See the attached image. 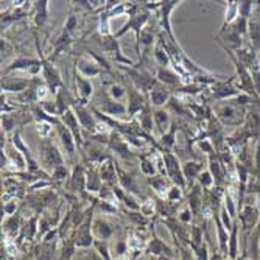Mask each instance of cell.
I'll use <instances>...</instances> for the list:
<instances>
[{"mask_svg":"<svg viewBox=\"0 0 260 260\" xmlns=\"http://www.w3.org/2000/svg\"><path fill=\"white\" fill-rule=\"evenodd\" d=\"M176 131H178V123L173 122L169 133L164 134L160 137V147L165 150V151H172L175 147H176Z\"/></svg>","mask_w":260,"mask_h":260,"instance_id":"39","label":"cell"},{"mask_svg":"<svg viewBox=\"0 0 260 260\" xmlns=\"http://www.w3.org/2000/svg\"><path fill=\"white\" fill-rule=\"evenodd\" d=\"M39 157H41V164L44 167H50L52 170L55 167H59V165H64V157H62L61 151L49 137L41 139Z\"/></svg>","mask_w":260,"mask_h":260,"instance_id":"2","label":"cell"},{"mask_svg":"<svg viewBox=\"0 0 260 260\" xmlns=\"http://www.w3.org/2000/svg\"><path fill=\"white\" fill-rule=\"evenodd\" d=\"M239 229H240V221L235 220L234 226L229 232V243H228V252H229V258L235 260L237 258V252H239Z\"/></svg>","mask_w":260,"mask_h":260,"instance_id":"34","label":"cell"},{"mask_svg":"<svg viewBox=\"0 0 260 260\" xmlns=\"http://www.w3.org/2000/svg\"><path fill=\"white\" fill-rule=\"evenodd\" d=\"M215 112H217L218 120L223 125H231V126H239L240 128V125L245 123L246 112H245L243 108H240L239 105H235V103H224V105L215 108Z\"/></svg>","mask_w":260,"mask_h":260,"instance_id":"4","label":"cell"},{"mask_svg":"<svg viewBox=\"0 0 260 260\" xmlns=\"http://www.w3.org/2000/svg\"><path fill=\"white\" fill-rule=\"evenodd\" d=\"M108 93L111 95V99H114L115 102H120V103H122V100L126 97V87H125V84L114 83V84L109 86Z\"/></svg>","mask_w":260,"mask_h":260,"instance_id":"43","label":"cell"},{"mask_svg":"<svg viewBox=\"0 0 260 260\" xmlns=\"http://www.w3.org/2000/svg\"><path fill=\"white\" fill-rule=\"evenodd\" d=\"M77 28H78V17H77V14H70L67 17V20L64 22V28L62 30L67 31L69 35H74Z\"/></svg>","mask_w":260,"mask_h":260,"instance_id":"47","label":"cell"},{"mask_svg":"<svg viewBox=\"0 0 260 260\" xmlns=\"http://www.w3.org/2000/svg\"><path fill=\"white\" fill-rule=\"evenodd\" d=\"M92 246H93V249H95L105 260H112L108 242H105V240H93V245Z\"/></svg>","mask_w":260,"mask_h":260,"instance_id":"44","label":"cell"},{"mask_svg":"<svg viewBox=\"0 0 260 260\" xmlns=\"http://www.w3.org/2000/svg\"><path fill=\"white\" fill-rule=\"evenodd\" d=\"M78 260H105L95 249L90 251L89 248L87 249H81L80 254H78Z\"/></svg>","mask_w":260,"mask_h":260,"instance_id":"49","label":"cell"},{"mask_svg":"<svg viewBox=\"0 0 260 260\" xmlns=\"http://www.w3.org/2000/svg\"><path fill=\"white\" fill-rule=\"evenodd\" d=\"M209 172L214 176L215 185H223L224 184V178H226V167L223 165V162L220 160L218 154L209 156Z\"/></svg>","mask_w":260,"mask_h":260,"instance_id":"29","label":"cell"},{"mask_svg":"<svg viewBox=\"0 0 260 260\" xmlns=\"http://www.w3.org/2000/svg\"><path fill=\"white\" fill-rule=\"evenodd\" d=\"M137 125L140 126V129L144 133H151L153 128H154V120H153V111H151V105L148 103L144 111H142L139 115H137Z\"/></svg>","mask_w":260,"mask_h":260,"instance_id":"33","label":"cell"},{"mask_svg":"<svg viewBox=\"0 0 260 260\" xmlns=\"http://www.w3.org/2000/svg\"><path fill=\"white\" fill-rule=\"evenodd\" d=\"M125 87H126V97H128V106H126L128 115L131 119H134V117H137L142 111H144V108L148 103H147L144 92H140L128 78L125 80Z\"/></svg>","mask_w":260,"mask_h":260,"instance_id":"7","label":"cell"},{"mask_svg":"<svg viewBox=\"0 0 260 260\" xmlns=\"http://www.w3.org/2000/svg\"><path fill=\"white\" fill-rule=\"evenodd\" d=\"M255 232L260 235V220H258V223H257V226H255Z\"/></svg>","mask_w":260,"mask_h":260,"instance_id":"57","label":"cell"},{"mask_svg":"<svg viewBox=\"0 0 260 260\" xmlns=\"http://www.w3.org/2000/svg\"><path fill=\"white\" fill-rule=\"evenodd\" d=\"M153 61L157 67H167L170 62H172V58H170V53H169V49H167V44L164 41V35L162 31L159 33L157 36V42L153 49Z\"/></svg>","mask_w":260,"mask_h":260,"instance_id":"23","label":"cell"},{"mask_svg":"<svg viewBox=\"0 0 260 260\" xmlns=\"http://www.w3.org/2000/svg\"><path fill=\"white\" fill-rule=\"evenodd\" d=\"M75 70L84 78H93L103 74V67L92 56H81L75 61Z\"/></svg>","mask_w":260,"mask_h":260,"instance_id":"15","label":"cell"},{"mask_svg":"<svg viewBox=\"0 0 260 260\" xmlns=\"http://www.w3.org/2000/svg\"><path fill=\"white\" fill-rule=\"evenodd\" d=\"M212 89V100H226V99H232V97H239L240 90L235 86V75L221 81H217L214 86H210Z\"/></svg>","mask_w":260,"mask_h":260,"instance_id":"10","label":"cell"},{"mask_svg":"<svg viewBox=\"0 0 260 260\" xmlns=\"http://www.w3.org/2000/svg\"><path fill=\"white\" fill-rule=\"evenodd\" d=\"M128 14H129L128 22L122 27V30H119L114 35L117 39H119L120 36H123L129 30H133L136 33V38H139L142 30H144L147 27V23L150 22L151 11L147 5H131L128 8Z\"/></svg>","mask_w":260,"mask_h":260,"instance_id":"1","label":"cell"},{"mask_svg":"<svg viewBox=\"0 0 260 260\" xmlns=\"http://www.w3.org/2000/svg\"><path fill=\"white\" fill-rule=\"evenodd\" d=\"M251 75H252V81H254V89H255L257 95H258V99H260V69L252 70Z\"/></svg>","mask_w":260,"mask_h":260,"instance_id":"55","label":"cell"},{"mask_svg":"<svg viewBox=\"0 0 260 260\" xmlns=\"http://www.w3.org/2000/svg\"><path fill=\"white\" fill-rule=\"evenodd\" d=\"M254 169H255V172L260 175V139L257 140V145H255V154H254Z\"/></svg>","mask_w":260,"mask_h":260,"instance_id":"56","label":"cell"},{"mask_svg":"<svg viewBox=\"0 0 260 260\" xmlns=\"http://www.w3.org/2000/svg\"><path fill=\"white\" fill-rule=\"evenodd\" d=\"M100 47H102V50L111 56L115 62H119V64H128L129 67L131 66H136L129 58H126L120 49V44H119V39H117L114 35L111 36H100Z\"/></svg>","mask_w":260,"mask_h":260,"instance_id":"8","label":"cell"},{"mask_svg":"<svg viewBox=\"0 0 260 260\" xmlns=\"http://www.w3.org/2000/svg\"><path fill=\"white\" fill-rule=\"evenodd\" d=\"M99 99L100 100V108H95L99 109L100 112L109 115V117H120V115H125L128 114V109L123 103L120 102H115L114 99H111V95L108 93V89H102L100 93H99Z\"/></svg>","mask_w":260,"mask_h":260,"instance_id":"12","label":"cell"},{"mask_svg":"<svg viewBox=\"0 0 260 260\" xmlns=\"http://www.w3.org/2000/svg\"><path fill=\"white\" fill-rule=\"evenodd\" d=\"M240 260H249V258H246V255H243V257H242Z\"/></svg>","mask_w":260,"mask_h":260,"instance_id":"59","label":"cell"},{"mask_svg":"<svg viewBox=\"0 0 260 260\" xmlns=\"http://www.w3.org/2000/svg\"><path fill=\"white\" fill-rule=\"evenodd\" d=\"M74 81H75V89H77V95H78V103L87 105V102L93 95V86L89 78H84L80 75L77 70L74 72Z\"/></svg>","mask_w":260,"mask_h":260,"instance_id":"19","label":"cell"},{"mask_svg":"<svg viewBox=\"0 0 260 260\" xmlns=\"http://www.w3.org/2000/svg\"><path fill=\"white\" fill-rule=\"evenodd\" d=\"M198 184L203 187V190H210V187L215 184V181L209 170H203V173L198 178Z\"/></svg>","mask_w":260,"mask_h":260,"instance_id":"46","label":"cell"},{"mask_svg":"<svg viewBox=\"0 0 260 260\" xmlns=\"http://www.w3.org/2000/svg\"><path fill=\"white\" fill-rule=\"evenodd\" d=\"M72 108H74V111H75V114L78 117V122H80L83 131H95V128L99 126L95 117H93L95 114H93L90 109H87L86 105H81L78 102Z\"/></svg>","mask_w":260,"mask_h":260,"instance_id":"18","label":"cell"},{"mask_svg":"<svg viewBox=\"0 0 260 260\" xmlns=\"http://www.w3.org/2000/svg\"><path fill=\"white\" fill-rule=\"evenodd\" d=\"M201 185L197 184V185H192V190L188 192V198H187V204L190 206L193 214H198V210L203 204V190H201Z\"/></svg>","mask_w":260,"mask_h":260,"instance_id":"37","label":"cell"},{"mask_svg":"<svg viewBox=\"0 0 260 260\" xmlns=\"http://www.w3.org/2000/svg\"><path fill=\"white\" fill-rule=\"evenodd\" d=\"M67 188L72 192H83L86 190V170L81 164H78L77 167L74 169L72 175L69 178V184Z\"/></svg>","mask_w":260,"mask_h":260,"instance_id":"28","label":"cell"},{"mask_svg":"<svg viewBox=\"0 0 260 260\" xmlns=\"http://www.w3.org/2000/svg\"><path fill=\"white\" fill-rule=\"evenodd\" d=\"M221 35H223V39H224V42L228 44L226 47L229 50H232V52H239L240 49H242V45H243V36L242 35H239V33H235L232 28H224V30H221Z\"/></svg>","mask_w":260,"mask_h":260,"instance_id":"32","label":"cell"},{"mask_svg":"<svg viewBox=\"0 0 260 260\" xmlns=\"http://www.w3.org/2000/svg\"><path fill=\"white\" fill-rule=\"evenodd\" d=\"M5 232L10 234L11 237H16L17 232H19V218L11 217L10 220H7V223H5Z\"/></svg>","mask_w":260,"mask_h":260,"instance_id":"50","label":"cell"},{"mask_svg":"<svg viewBox=\"0 0 260 260\" xmlns=\"http://www.w3.org/2000/svg\"><path fill=\"white\" fill-rule=\"evenodd\" d=\"M14 70H22V72H28L36 78V75L42 70V61L41 58H31V56H19L13 59L5 69H4V75L7 77L10 72Z\"/></svg>","mask_w":260,"mask_h":260,"instance_id":"6","label":"cell"},{"mask_svg":"<svg viewBox=\"0 0 260 260\" xmlns=\"http://www.w3.org/2000/svg\"><path fill=\"white\" fill-rule=\"evenodd\" d=\"M23 260H36L35 257H23Z\"/></svg>","mask_w":260,"mask_h":260,"instance_id":"58","label":"cell"},{"mask_svg":"<svg viewBox=\"0 0 260 260\" xmlns=\"http://www.w3.org/2000/svg\"><path fill=\"white\" fill-rule=\"evenodd\" d=\"M181 198H182V188H179L178 185H172L167 197H165V200L170 203H178V201H181Z\"/></svg>","mask_w":260,"mask_h":260,"instance_id":"51","label":"cell"},{"mask_svg":"<svg viewBox=\"0 0 260 260\" xmlns=\"http://www.w3.org/2000/svg\"><path fill=\"white\" fill-rule=\"evenodd\" d=\"M72 35H69L67 31L62 30V33L58 36V39L53 42V53H52V58H56L59 56L62 52H66L69 49V45L72 44Z\"/></svg>","mask_w":260,"mask_h":260,"instance_id":"38","label":"cell"},{"mask_svg":"<svg viewBox=\"0 0 260 260\" xmlns=\"http://www.w3.org/2000/svg\"><path fill=\"white\" fill-rule=\"evenodd\" d=\"M203 173V164L197 162V160H185L182 164V175L185 178V182L188 185H192V182L195 179L200 178V175Z\"/></svg>","mask_w":260,"mask_h":260,"instance_id":"31","label":"cell"},{"mask_svg":"<svg viewBox=\"0 0 260 260\" xmlns=\"http://www.w3.org/2000/svg\"><path fill=\"white\" fill-rule=\"evenodd\" d=\"M148 252L150 254H154V255H167V257H173L175 252L172 248H169L167 245H165L159 237H154L151 239V242L148 243Z\"/></svg>","mask_w":260,"mask_h":260,"instance_id":"36","label":"cell"},{"mask_svg":"<svg viewBox=\"0 0 260 260\" xmlns=\"http://www.w3.org/2000/svg\"><path fill=\"white\" fill-rule=\"evenodd\" d=\"M13 52H14V47L10 44L8 39L2 38V58H7V56L13 55Z\"/></svg>","mask_w":260,"mask_h":260,"instance_id":"54","label":"cell"},{"mask_svg":"<svg viewBox=\"0 0 260 260\" xmlns=\"http://www.w3.org/2000/svg\"><path fill=\"white\" fill-rule=\"evenodd\" d=\"M92 215H87L86 220L78 226L75 228V232H74V245L75 248L78 249H87L93 245V234H92Z\"/></svg>","mask_w":260,"mask_h":260,"instance_id":"9","label":"cell"},{"mask_svg":"<svg viewBox=\"0 0 260 260\" xmlns=\"http://www.w3.org/2000/svg\"><path fill=\"white\" fill-rule=\"evenodd\" d=\"M156 80H157V83H160L165 87H169L170 90L172 89L178 90L179 87L184 86L182 77L169 67H157L156 69Z\"/></svg>","mask_w":260,"mask_h":260,"instance_id":"16","label":"cell"},{"mask_svg":"<svg viewBox=\"0 0 260 260\" xmlns=\"http://www.w3.org/2000/svg\"><path fill=\"white\" fill-rule=\"evenodd\" d=\"M150 105L156 109L159 108H164L165 105H167L170 102V89L169 87H165L162 86L160 83H156L153 86V89L150 90Z\"/></svg>","mask_w":260,"mask_h":260,"instance_id":"24","label":"cell"},{"mask_svg":"<svg viewBox=\"0 0 260 260\" xmlns=\"http://www.w3.org/2000/svg\"><path fill=\"white\" fill-rule=\"evenodd\" d=\"M252 10V2H239V16L249 19Z\"/></svg>","mask_w":260,"mask_h":260,"instance_id":"53","label":"cell"},{"mask_svg":"<svg viewBox=\"0 0 260 260\" xmlns=\"http://www.w3.org/2000/svg\"><path fill=\"white\" fill-rule=\"evenodd\" d=\"M140 172L145 176H154L156 175V162L150 154H142L140 157Z\"/></svg>","mask_w":260,"mask_h":260,"instance_id":"42","label":"cell"},{"mask_svg":"<svg viewBox=\"0 0 260 260\" xmlns=\"http://www.w3.org/2000/svg\"><path fill=\"white\" fill-rule=\"evenodd\" d=\"M179 2L176 0H165V2H159V11H160V27H162V31L167 35V38L170 41H176L175 39V35L172 31V11L178 7Z\"/></svg>","mask_w":260,"mask_h":260,"instance_id":"14","label":"cell"},{"mask_svg":"<svg viewBox=\"0 0 260 260\" xmlns=\"http://www.w3.org/2000/svg\"><path fill=\"white\" fill-rule=\"evenodd\" d=\"M70 175H72V173L69 172V169L66 167V165H59V167H55V169L52 170L50 179H52V181H66V179L70 178Z\"/></svg>","mask_w":260,"mask_h":260,"instance_id":"45","label":"cell"},{"mask_svg":"<svg viewBox=\"0 0 260 260\" xmlns=\"http://www.w3.org/2000/svg\"><path fill=\"white\" fill-rule=\"evenodd\" d=\"M178 220L182 223V224H188L192 221V209L188 204H185L179 212H178Z\"/></svg>","mask_w":260,"mask_h":260,"instance_id":"48","label":"cell"},{"mask_svg":"<svg viewBox=\"0 0 260 260\" xmlns=\"http://www.w3.org/2000/svg\"><path fill=\"white\" fill-rule=\"evenodd\" d=\"M36 45H38V50H39V58H41V61H42V78H44V83H45L47 87H49V90L56 95L58 90H59L61 87H64L61 74H59V70L52 64L50 59L44 58V55H42V52H41V49H39L38 39H36Z\"/></svg>","mask_w":260,"mask_h":260,"instance_id":"3","label":"cell"},{"mask_svg":"<svg viewBox=\"0 0 260 260\" xmlns=\"http://www.w3.org/2000/svg\"><path fill=\"white\" fill-rule=\"evenodd\" d=\"M148 182H150V185L154 188L156 190V193L157 195H160V197H167V193H169V190H170V187L173 185H167V178L165 176H162V175H157V176H151L150 179H148Z\"/></svg>","mask_w":260,"mask_h":260,"instance_id":"40","label":"cell"},{"mask_svg":"<svg viewBox=\"0 0 260 260\" xmlns=\"http://www.w3.org/2000/svg\"><path fill=\"white\" fill-rule=\"evenodd\" d=\"M162 157H164V164H165V175L167 178H170L173 185H178L179 188H185V178L182 175V165L179 162V159L172 153V151H162Z\"/></svg>","mask_w":260,"mask_h":260,"instance_id":"5","label":"cell"},{"mask_svg":"<svg viewBox=\"0 0 260 260\" xmlns=\"http://www.w3.org/2000/svg\"><path fill=\"white\" fill-rule=\"evenodd\" d=\"M248 35H249V39H251V49L260 50V22L249 20Z\"/></svg>","mask_w":260,"mask_h":260,"instance_id":"41","label":"cell"},{"mask_svg":"<svg viewBox=\"0 0 260 260\" xmlns=\"http://www.w3.org/2000/svg\"><path fill=\"white\" fill-rule=\"evenodd\" d=\"M103 187V181L100 176V164H92L86 170V190L89 193H99Z\"/></svg>","mask_w":260,"mask_h":260,"instance_id":"22","label":"cell"},{"mask_svg":"<svg viewBox=\"0 0 260 260\" xmlns=\"http://www.w3.org/2000/svg\"><path fill=\"white\" fill-rule=\"evenodd\" d=\"M49 19V2L42 0V2H35L33 10V22L36 27H42Z\"/></svg>","mask_w":260,"mask_h":260,"instance_id":"35","label":"cell"},{"mask_svg":"<svg viewBox=\"0 0 260 260\" xmlns=\"http://www.w3.org/2000/svg\"><path fill=\"white\" fill-rule=\"evenodd\" d=\"M59 120L62 125H66L70 131H72V134L75 136V140H77V145L78 147H83L84 145V140H83V128L78 122V117L74 111V108H70L67 109L61 117H59Z\"/></svg>","mask_w":260,"mask_h":260,"instance_id":"17","label":"cell"},{"mask_svg":"<svg viewBox=\"0 0 260 260\" xmlns=\"http://www.w3.org/2000/svg\"><path fill=\"white\" fill-rule=\"evenodd\" d=\"M258 252H260V237H258Z\"/></svg>","mask_w":260,"mask_h":260,"instance_id":"60","label":"cell"},{"mask_svg":"<svg viewBox=\"0 0 260 260\" xmlns=\"http://www.w3.org/2000/svg\"><path fill=\"white\" fill-rule=\"evenodd\" d=\"M56 133H58V136H59V140H61V144H62V148L66 150V153H67V156L70 157V159H74L75 157V150H77V140H75V136L72 134V131H70L66 125H62L61 123V120H59V123L56 125Z\"/></svg>","mask_w":260,"mask_h":260,"instance_id":"20","label":"cell"},{"mask_svg":"<svg viewBox=\"0 0 260 260\" xmlns=\"http://www.w3.org/2000/svg\"><path fill=\"white\" fill-rule=\"evenodd\" d=\"M30 84H31V80H23V78L13 80V78L5 77L2 80V90L4 93H11V92L22 93L30 87Z\"/></svg>","mask_w":260,"mask_h":260,"instance_id":"30","label":"cell"},{"mask_svg":"<svg viewBox=\"0 0 260 260\" xmlns=\"http://www.w3.org/2000/svg\"><path fill=\"white\" fill-rule=\"evenodd\" d=\"M11 144L23 154V157H25V160H27V165H28V173H31V175H36V176H39L41 178V162H38L35 157H33V154H31V151H30V148L25 145V142L22 140V136H20V129H17L14 134H13V137H11ZM44 175V173H42ZM44 179V178H42Z\"/></svg>","mask_w":260,"mask_h":260,"instance_id":"11","label":"cell"},{"mask_svg":"<svg viewBox=\"0 0 260 260\" xmlns=\"http://www.w3.org/2000/svg\"><path fill=\"white\" fill-rule=\"evenodd\" d=\"M114 226L106 218H93L92 221V234L95 240H105L108 242L114 235Z\"/></svg>","mask_w":260,"mask_h":260,"instance_id":"25","label":"cell"},{"mask_svg":"<svg viewBox=\"0 0 260 260\" xmlns=\"http://www.w3.org/2000/svg\"><path fill=\"white\" fill-rule=\"evenodd\" d=\"M100 176H102L103 184H108V185L119 184V173H117V165H115V162L111 157L100 164Z\"/></svg>","mask_w":260,"mask_h":260,"instance_id":"27","label":"cell"},{"mask_svg":"<svg viewBox=\"0 0 260 260\" xmlns=\"http://www.w3.org/2000/svg\"><path fill=\"white\" fill-rule=\"evenodd\" d=\"M108 147H109V150L111 151H114L117 156L119 157H122V159H134V154H133V151H131V148H129V144L126 142V139L123 137V134H120L119 131H111V134H109V144H108Z\"/></svg>","mask_w":260,"mask_h":260,"instance_id":"13","label":"cell"},{"mask_svg":"<svg viewBox=\"0 0 260 260\" xmlns=\"http://www.w3.org/2000/svg\"><path fill=\"white\" fill-rule=\"evenodd\" d=\"M153 120H154V128L157 129L160 137L169 133V129H170V126L173 123L170 112L165 108H159V109L153 111Z\"/></svg>","mask_w":260,"mask_h":260,"instance_id":"26","label":"cell"},{"mask_svg":"<svg viewBox=\"0 0 260 260\" xmlns=\"http://www.w3.org/2000/svg\"><path fill=\"white\" fill-rule=\"evenodd\" d=\"M140 212L144 214L147 218L148 217H151L154 212H156V203L153 201V200H148V201H145V203H142L140 204Z\"/></svg>","mask_w":260,"mask_h":260,"instance_id":"52","label":"cell"},{"mask_svg":"<svg viewBox=\"0 0 260 260\" xmlns=\"http://www.w3.org/2000/svg\"><path fill=\"white\" fill-rule=\"evenodd\" d=\"M258 220H260V212L257 207H254L252 204H242L239 221L246 232L251 231L252 228H255Z\"/></svg>","mask_w":260,"mask_h":260,"instance_id":"21","label":"cell"}]
</instances>
